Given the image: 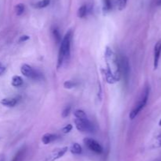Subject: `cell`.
Masks as SVG:
<instances>
[{
	"label": "cell",
	"mask_w": 161,
	"mask_h": 161,
	"mask_svg": "<svg viewBox=\"0 0 161 161\" xmlns=\"http://www.w3.org/2000/svg\"><path fill=\"white\" fill-rule=\"evenodd\" d=\"M72 38V31H69L65 34V36L61 40L60 45V49L58 52V68H61L64 63H67L69 60L71 54V42Z\"/></svg>",
	"instance_id": "2"
},
{
	"label": "cell",
	"mask_w": 161,
	"mask_h": 161,
	"mask_svg": "<svg viewBox=\"0 0 161 161\" xmlns=\"http://www.w3.org/2000/svg\"><path fill=\"white\" fill-rule=\"evenodd\" d=\"M119 57V65H120V70L121 76L124 78V81L126 82H128L129 76H130V64L127 57L124 54L118 55Z\"/></svg>",
	"instance_id": "4"
},
{
	"label": "cell",
	"mask_w": 161,
	"mask_h": 161,
	"mask_svg": "<svg viewBox=\"0 0 161 161\" xmlns=\"http://www.w3.org/2000/svg\"><path fill=\"white\" fill-rule=\"evenodd\" d=\"M83 143L91 151L96 154H101L103 153V148L97 141L90 138H86L83 139Z\"/></svg>",
	"instance_id": "7"
},
{
	"label": "cell",
	"mask_w": 161,
	"mask_h": 161,
	"mask_svg": "<svg viewBox=\"0 0 161 161\" xmlns=\"http://www.w3.org/2000/svg\"><path fill=\"white\" fill-rule=\"evenodd\" d=\"M149 86H146L145 88L143 90L142 93L141 95L140 99L139 100L137 104L134 106V109L132 111H130V115H129V118L130 119H134V118L136 117L137 115H139L141 112V111L145 107V105L147 104V101H148V99H149Z\"/></svg>",
	"instance_id": "3"
},
{
	"label": "cell",
	"mask_w": 161,
	"mask_h": 161,
	"mask_svg": "<svg viewBox=\"0 0 161 161\" xmlns=\"http://www.w3.org/2000/svg\"><path fill=\"white\" fill-rule=\"evenodd\" d=\"M52 35H53V37L54 39V41L57 44H61V36L60 32L59 29H58V27H54V29H52Z\"/></svg>",
	"instance_id": "15"
},
{
	"label": "cell",
	"mask_w": 161,
	"mask_h": 161,
	"mask_svg": "<svg viewBox=\"0 0 161 161\" xmlns=\"http://www.w3.org/2000/svg\"><path fill=\"white\" fill-rule=\"evenodd\" d=\"M70 152L74 155H79L83 152L82 147L79 143H72L70 146Z\"/></svg>",
	"instance_id": "13"
},
{
	"label": "cell",
	"mask_w": 161,
	"mask_h": 161,
	"mask_svg": "<svg viewBox=\"0 0 161 161\" xmlns=\"http://www.w3.org/2000/svg\"><path fill=\"white\" fill-rule=\"evenodd\" d=\"M25 154H26V147L23 146L17 151V153L13 158L12 161H23L25 159Z\"/></svg>",
	"instance_id": "11"
},
{
	"label": "cell",
	"mask_w": 161,
	"mask_h": 161,
	"mask_svg": "<svg viewBox=\"0 0 161 161\" xmlns=\"http://www.w3.org/2000/svg\"><path fill=\"white\" fill-rule=\"evenodd\" d=\"M159 125H160V126H161V119H160V121L159 122Z\"/></svg>",
	"instance_id": "29"
},
{
	"label": "cell",
	"mask_w": 161,
	"mask_h": 161,
	"mask_svg": "<svg viewBox=\"0 0 161 161\" xmlns=\"http://www.w3.org/2000/svg\"><path fill=\"white\" fill-rule=\"evenodd\" d=\"M57 139H58V135L47 133V134H45L42 137V142L44 144H48L54 142V141H56Z\"/></svg>",
	"instance_id": "10"
},
{
	"label": "cell",
	"mask_w": 161,
	"mask_h": 161,
	"mask_svg": "<svg viewBox=\"0 0 161 161\" xmlns=\"http://www.w3.org/2000/svg\"><path fill=\"white\" fill-rule=\"evenodd\" d=\"M0 161H4V158H3V157H2V158L0 159Z\"/></svg>",
	"instance_id": "28"
},
{
	"label": "cell",
	"mask_w": 161,
	"mask_h": 161,
	"mask_svg": "<svg viewBox=\"0 0 161 161\" xmlns=\"http://www.w3.org/2000/svg\"><path fill=\"white\" fill-rule=\"evenodd\" d=\"M50 3V0H40L36 3L33 4V6L35 9H43L48 6Z\"/></svg>",
	"instance_id": "16"
},
{
	"label": "cell",
	"mask_w": 161,
	"mask_h": 161,
	"mask_svg": "<svg viewBox=\"0 0 161 161\" xmlns=\"http://www.w3.org/2000/svg\"><path fill=\"white\" fill-rule=\"evenodd\" d=\"M105 55L107 68L103 70V72L106 76V82L109 84L116 83L121 78L119 65V57L109 48H106Z\"/></svg>",
	"instance_id": "1"
},
{
	"label": "cell",
	"mask_w": 161,
	"mask_h": 161,
	"mask_svg": "<svg viewBox=\"0 0 161 161\" xmlns=\"http://www.w3.org/2000/svg\"><path fill=\"white\" fill-rule=\"evenodd\" d=\"M29 36H28V35H23V36H21V37H20V39H19V42L20 43H23V42H25L27 41V40H29Z\"/></svg>",
	"instance_id": "25"
},
{
	"label": "cell",
	"mask_w": 161,
	"mask_h": 161,
	"mask_svg": "<svg viewBox=\"0 0 161 161\" xmlns=\"http://www.w3.org/2000/svg\"><path fill=\"white\" fill-rule=\"evenodd\" d=\"M1 104L4 105L6 107H14L15 105L17 104V99L16 98H6L2 99L1 101Z\"/></svg>",
	"instance_id": "12"
},
{
	"label": "cell",
	"mask_w": 161,
	"mask_h": 161,
	"mask_svg": "<svg viewBox=\"0 0 161 161\" xmlns=\"http://www.w3.org/2000/svg\"><path fill=\"white\" fill-rule=\"evenodd\" d=\"M116 4H117L118 10L122 11L126 8L127 4V0H116Z\"/></svg>",
	"instance_id": "20"
},
{
	"label": "cell",
	"mask_w": 161,
	"mask_h": 161,
	"mask_svg": "<svg viewBox=\"0 0 161 161\" xmlns=\"http://www.w3.org/2000/svg\"><path fill=\"white\" fill-rule=\"evenodd\" d=\"M68 150V148L66 146L54 149V150L51 152V153H50V155L49 156V157H48L47 160L54 161L60 159V158H61V157L67 153V151Z\"/></svg>",
	"instance_id": "8"
},
{
	"label": "cell",
	"mask_w": 161,
	"mask_h": 161,
	"mask_svg": "<svg viewBox=\"0 0 161 161\" xmlns=\"http://www.w3.org/2000/svg\"><path fill=\"white\" fill-rule=\"evenodd\" d=\"M74 115L77 119H86V118H87L85 111H83V110H80V109L76 110L74 111Z\"/></svg>",
	"instance_id": "21"
},
{
	"label": "cell",
	"mask_w": 161,
	"mask_h": 161,
	"mask_svg": "<svg viewBox=\"0 0 161 161\" xmlns=\"http://www.w3.org/2000/svg\"><path fill=\"white\" fill-rule=\"evenodd\" d=\"M161 54V40L157 41L154 47V62H153V66L154 69H157V67L159 66V61L160 58Z\"/></svg>",
	"instance_id": "9"
},
{
	"label": "cell",
	"mask_w": 161,
	"mask_h": 161,
	"mask_svg": "<svg viewBox=\"0 0 161 161\" xmlns=\"http://www.w3.org/2000/svg\"><path fill=\"white\" fill-rule=\"evenodd\" d=\"M72 130V125L71 124H68L61 129V132L63 134H68Z\"/></svg>",
	"instance_id": "24"
},
{
	"label": "cell",
	"mask_w": 161,
	"mask_h": 161,
	"mask_svg": "<svg viewBox=\"0 0 161 161\" xmlns=\"http://www.w3.org/2000/svg\"><path fill=\"white\" fill-rule=\"evenodd\" d=\"M77 85L76 82H73V81H66V82H64V88H67V89H70V88H74Z\"/></svg>",
	"instance_id": "22"
},
{
	"label": "cell",
	"mask_w": 161,
	"mask_h": 161,
	"mask_svg": "<svg viewBox=\"0 0 161 161\" xmlns=\"http://www.w3.org/2000/svg\"><path fill=\"white\" fill-rule=\"evenodd\" d=\"M77 130L83 133H93L94 131V127L90 120L86 119H76L74 121Z\"/></svg>",
	"instance_id": "5"
},
{
	"label": "cell",
	"mask_w": 161,
	"mask_h": 161,
	"mask_svg": "<svg viewBox=\"0 0 161 161\" xmlns=\"http://www.w3.org/2000/svg\"><path fill=\"white\" fill-rule=\"evenodd\" d=\"M5 71H6V68L0 63V76H2L5 73Z\"/></svg>",
	"instance_id": "26"
},
{
	"label": "cell",
	"mask_w": 161,
	"mask_h": 161,
	"mask_svg": "<svg viewBox=\"0 0 161 161\" xmlns=\"http://www.w3.org/2000/svg\"><path fill=\"white\" fill-rule=\"evenodd\" d=\"M70 112H71V107L70 106H68V107H65V108L63 110V111H62L61 113L62 118L68 117V115H69V114H70Z\"/></svg>",
	"instance_id": "23"
},
{
	"label": "cell",
	"mask_w": 161,
	"mask_h": 161,
	"mask_svg": "<svg viewBox=\"0 0 161 161\" xmlns=\"http://www.w3.org/2000/svg\"><path fill=\"white\" fill-rule=\"evenodd\" d=\"M11 84L13 87H20L23 85V79L20 76H13L12 78V82Z\"/></svg>",
	"instance_id": "17"
},
{
	"label": "cell",
	"mask_w": 161,
	"mask_h": 161,
	"mask_svg": "<svg viewBox=\"0 0 161 161\" xmlns=\"http://www.w3.org/2000/svg\"><path fill=\"white\" fill-rule=\"evenodd\" d=\"M25 6L23 3H18V4L16 5L14 7L15 13H16V14H17V16H21V15H22L23 14H24V12H25Z\"/></svg>",
	"instance_id": "19"
},
{
	"label": "cell",
	"mask_w": 161,
	"mask_h": 161,
	"mask_svg": "<svg viewBox=\"0 0 161 161\" xmlns=\"http://www.w3.org/2000/svg\"><path fill=\"white\" fill-rule=\"evenodd\" d=\"M87 14V5H83L81 6L78 9V11H77V16H78L79 18H83V17H86V15Z\"/></svg>",
	"instance_id": "18"
},
{
	"label": "cell",
	"mask_w": 161,
	"mask_h": 161,
	"mask_svg": "<svg viewBox=\"0 0 161 161\" xmlns=\"http://www.w3.org/2000/svg\"><path fill=\"white\" fill-rule=\"evenodd\" d=\"M21 72L23 75L28 78H31L33 80H40L42 78L41 73L34 70L31 66L28 64H23L21 66Z\"/></svg>",
	"instance_id": "6"
},
{
	"label": "cell",
	"mask_w": 161,
	"mask_h": 161,
	"mask_svg": "<svg viewBox=\"0 0 161 161\" xmlns=\"http://www.w3.org/2000/svg\"><path fill=\"white\" fill-rule=\"evenodd\" d=\"M157 4L158 5V6H161V0H157Z\"/></svg>",
	"instance_id": "27"
},
{
	"label": "cell",
	"mask_w": 161,
	"mask_h": 161,
	"mask_svg": "<svg viewBox=\"0 0 161 161\" xmlns=\"http://www.w3.org/2000/svg\"><path fill=\"white\" fill-rule=\"evenodd\" d=\"M102 4H103V13L104 14H106L109 12H110L112 8V0H102Z\"/></svg>",
	"instance_id": "14"
}]
</instances>
